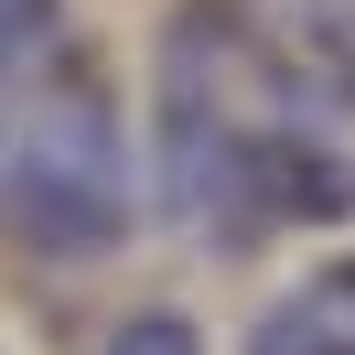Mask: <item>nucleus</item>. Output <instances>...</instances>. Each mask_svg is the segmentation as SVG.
<instances>
[{
  "label": "nucleus",
  "mask_w": 355,
  "mask_h": 355,
  "mask_svg": "<svg viewBox=\"0 0 355 355\" xmlns=\"http://www.w3.org/2000/svg\"><path fill=\"white\" fill-rule=\"evenodd\" d=\"M97 355H205V345H194V323H183V312H140V323H119Z\"/></svg>",
  "instance_id": "obj_7"
},
{
  "label": "nucleus",
  "mask_w": 355,
  "mask_h": 355,
  "mask_svg": "<svg viewBox=\"0 0 355 355\" xmlns=\"http://www.w3.org/2000/svg\"><path fill=\"white\" fill-rule=\"evenodd\" d=\"M291 44H280V65L302 76L312 97H334V108H355V0H302L291 11Z\"/></svg>",
  "instance_id": "obj_4"
},
{
  "label": "nucleus",
  "mask_w": 355,
  "mask_h": 355,
  "mask_svg": "<svg viewBox=\"0 0 355 355\" xmlns=\"http://www.w3.org/2000/svg\"><path fill=\"white\" fill-rule=\"evenodd\" d=\"M226 87H237V11L226 0H183V22L162 33V194L183 216L216 205V173L237 151Z\"/></svg>",
  "instance_id": "obj_2"
},
{
  "label": "nucleus",
  "mask_w": 355,
  "mask_h": 355,
  "mask_svg": "<svg viewBox=\"0 0 355 355\" xmlns=\"http://www.w3.org/2000/svg\"><path fill=\"white\" fill-rule=\"evenodd\" d=\"M205 216H259V226H334L355 216V162L312 130H237Z\"/></svg>",
  "instance_id": "obj_3"
},
{
  "label": "nucleus",
  "mask_w": 355,
  "mask_h": 355,
  "mask_svg": "<svg viewBox=\"0 0 355 355\" xmlns=\"http://www.w3.org/2000/svg\"><path fill=\"white\" fill-rule=\"evenodd\" d=\"M248 355H355V323L323 302H280L259 334H248Z\"/></svg>",
  "instance_id": "obj_5"
},
{
  "label": "nucleus",
  "mask_w": 355,
  "mask_h": 355,
  "mask_svg": "<svg viewBox=\"0 0 355 355\" xmlns=\"http://www.w3.org/2000/svg\"><path fill=\"white\" fill-rule=\"evenodd\" d=\"M0 226L44 259H108L130 237L119 119L87 76H54L22 108H0Z\"/></svg>",
  "instance_id": "obj_1"
},
{
  "label": "nucleus",
  "mask_w": 355,
  "mask_h": 355,
  "mask_svg": "<svg viewBox=\"0 0 355 355\" xmlns=\"http://www.w3.org/2000/svg\"><path fill=\"white\" fill-rule=\"evenodd\" d=\"M54 33H65V0H0V76L54 65Z\"/></svg>",
  "instance_id": "obj_6"
}]
</instances>
